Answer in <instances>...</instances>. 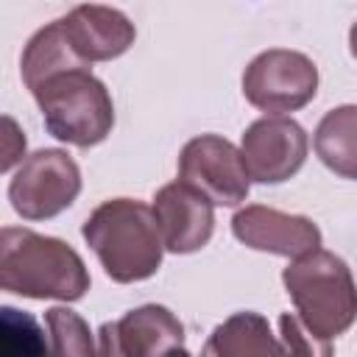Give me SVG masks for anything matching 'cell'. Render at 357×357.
I'll use <instances>...</instances> for the list:
<instances>
[{"label": "cell", "mask_w": 357, "mask_h": 357, "mask_svg": "<svg viewBox=\"0 0 357 357\" xmlns=\"http://www.w3.org/2000/svg\"><path fill=\"white\" fill-rule=\"evenodd\" d=\"M279 337L284 343L287 357H332V340L310 332L296 312L279 315Z\"/></svg>", "instance_id": "18"}, {"label": "cell", "mask_w": 357, "mask_h": 357, "mask_svg": "<svg viewBox=\"0 0 357 357\" xmlns=\"http://www.w3.org/2000/svg\"><path fill=\"white\" fill-rule=\"evenodd\" d=\"M126 357H167L184 346V324L165 304H142L114 321Z\"/></svg>", "instance_id": "12"}, {"label": "cell", "mask_w": 357, "mask_h": 357, "mask_svg": "<svg viewBox=\"0 0 357 357\" xmlns=\"http://www.w3.org/2000/svg\"><path fill=\"white\" fill-rule=\"evenodd\" d=\"M33 100L50 137L75 148L100 145L114 128V100L92 70H70L45 81Z\"/></svg>", "instance_id": "4"}, {"label": "cell", "mask_w": 357, "mask_h": 357, "mask_svg": "<svg viewBox=\"0 0 357 357\" xmlns=\"http://www.w3.org/2000/svg\"><path fill=\"white\" fill-rule=\"evenodd\" d=\"M178 178L201 190L215 206H237L251 190L240 148L220 134H198L184 142L178 153Z\"/></svg>", "instance_id": "7"}, {"label": "cell", "mask_w": 357, "mask_h": 357, "mask_svg": "<svg viewBox=\"0 0 357 357\" xmlns=\"http://www.w3.org/2000/svg\"><path fill=\"white\" fill-rule=\"evenodd\" d=\"M310 139L307 131L293 117H259L240 139V153L251 181L282 184L293 178L307 162Z\"/></svg>", "instance_id": "8"}, {"label": "cell", "mask_w": 357, "mask_h": 357, "mask_svg": "<svg viewBox=\"0 0 357 357\" xmlns=\"http://www.w3.org/2000/svg\"><path fill=\"white\" fill-rule=\"evenodd\" d=\"M106 276L117 284L151 279L165 254L153 209L137 198H109L89 212L81 226Z\"/></svg>", "instance_id": "2"}, {"label": "cell", "mask_w": 357, "mask_h": 357, "mask_svg": "<svg viewBox=\"0 0 357 357\" xmlns=\"http://www.w3.org/2000/svg\"><path fill=\"white\" fill-rule=\"evenodd\" d=\"M315 156L340 178L357 181V103L329 109L312 137Z\"/></svg>", "instance_id": "15"}, {"label": "cell", "mask_w": 357, "mask_h": 357, "mask_svg": "<svg viewBox=\"0 0 357 357\" xmlns=\"http://www.w3.org/2000/svg\"><path fill=\"white\" fill-rule=\"evenodd\" d=\"M151 209L170 254L201 251L215 231V204L181 178L159 187Z\"/></svg>", "instance_id": "10"}, {"label": "cell", "mask_w": 357, "mask_h": 357, "mask_svg": "<svg viewBox=\"0 0 357 357\" xmlns=\"http://www.w3.org/2000/svg\"><path fill=\"white\" fill-rule=\"evenodd\" d=\"M81 192V167L61 148L25 156L8 181V201L22 220H50L73 206Z\"/></svg>", "instance_id": "6"}, {"label": "cell", "mask_w": 357, "mask_h": 357, "mask_svg": "<svg viewBox=\"0 0 357 357\" xmlns=\"http://www.w3.org/2000/svg\"><path fill=\"white\" fill-rule=\"evenodd\" d=\"M167 357H192V354H190V351H187V349L181 346V349H176V351H170Z\"/></svg>", "instance_id": "21"}, {"label": "cell", "mask_w": 357, "mask_h": 357, "mask_svg": "<svg viewBox=\"0 0 357 357\" xmlns=\"http://www.w3.org/2000/svg\"><path fill=\"white\" fill-rule=\"evenodd\" d=\"M282 284L301 324L324 340L351 329L357 321V284L351 268L332 251H312L282 271Z\"/></svg>", "instance_id": "3"}, {"label": "cell", "mask_w": 357, "mask_h": 357, "mask_svg": "<svg viewBox=\"0 0 357 357\" xmlns=\"http://www.w3.org/2000/svg\"><path fill=\"white\" fill-rule=\"evenodd\" d=\"M45 326L50 335L47 357H98V335L89 324L70 307H50L45 312Z\"/></svg>", "instance_id": "17"}, {"label": "cell", "mask_w": 357, "mask_h": 357, "mask_svg": "<svg viewBox=\"0 0 357 357\" xmlns=\"http://www.w3.org/2000/svg\"><path fill=\"white\" fill-rule=\"evenodd\" d=\"M201 357H287L284 343L273 335L265 315L254 310L231 312L206 337Z\"/></svg>", "instance_id": "13"}, {"label": "cell", "mask_w": 357, "mask_h": 357, "mask_svg": "<svg viewBox=\"0 0 357 357\" xmlns=\"http://www.w3.org/2000/svg\"><path fill=\"white\" fill-rule=\"evenodd\" d=\"M349 50H351V56L357 59V22L349 28Z\"/></svg>", "instance_id": "20"}, {"label": "cell", "mask_w": 357, "mask_h": 357, "mask_svg": "<svg viewBox=\"0 0 357 357\" xmlns=\"http://www.w3.org/2000/svg\"><path fill=\"white\" fill-rule=\"evenodd\" d=\"M50 335L42 324L11 304L0 307V357H47Z\"/></svg>", "instance_id": "16"}, {"label": "cell", "mask_w": 357, "mask_h": 357, "mask_svg": "<svg viewBox=\"0 0 357 357\" xmlns=\"http://www.w3.org/2000/svg\"><path fill=\"white\" fill-rule=\"evenodd\" d=\"M89 271L81 254L50 234L6 226L0 231V287L25 298L81 301L89 290Z\"/></svg>", "instance_id": "1"}, {"label": "cell", "mask_w": 357, "mask_h": 357, "mask_svg": "<svg viewBox=\"0 0 357 357\" xmlns=\"http://www.w3.org/2000/svg\"><path fill=\"white\" fill-rule=\"evenodd\" d=\"M59 20H61L64 33L73 42L75 53L86 64L120 59L137 39L134 22L120 8H112V6L84 3V6L70 8Z\"/></svg>", "instance_id": "11"}, {"label": "cell", "mask_w": 357, "mask_h": 357, "mask_svg": "<svg viewBox=\"0 0 357 357\" xmlns=\"http://www.w3.org/2000/svg\"><path fill=\"white\" fill-rule=\"evenodd\" d=\"M3 126H6V145H3V173H8L22 156H25V137L22 131L17 128L14 117H3Z\"/></svg>", "instance_id": "19"}, {"label": "cell", "mask_w": 357, "mask_h": 357, "mask_svg": "<svg viewBox=\"0 0 357 357\" xmlns=\"http://www.w3.org/2000/svg\"><path fill=\"white\" fill-rule=\"evenodd\" d=\"M318 92V67L307 53L290 47H268L257 53L243 70L245 100L271 114L284 117L287 112L304 109Z\"/></svg>", "instance_id": "5"}, {"label": "cell", "mask_w": 357, "mask_h": 357, "mask_svg": "<svg viewBox=\"0 0 357 357\" xmlns=\"http://www.w3.org/2000/svg\"><path fill=\"white\" fill-rule=\"evenodd\" d=\"M231 234L254 251L301 259L321 248V229L307 215H290L265 204H248L234 212Z\"/></svg>", "instance_id": "9"}, {"label": "cell", "mask_w": 357, "mask_h": 357, "mask_svg": "<svg viewBox=\"0 0 357 357\" xmlns=\"http://www.w3.org/2000/svg\"><path fill=\"white\" fill-rule=\"evenodd\" d=\"M70 70H92V64H86L75 53L73 42L64 33L61 20H53L28 39L22 59H20V75H22L25 89L33 95L45 81L61 73H70Z\"/></svg>", "instance_id": "14"}]
</instances>
